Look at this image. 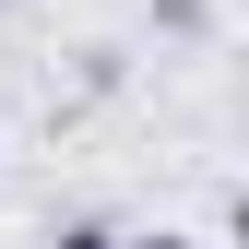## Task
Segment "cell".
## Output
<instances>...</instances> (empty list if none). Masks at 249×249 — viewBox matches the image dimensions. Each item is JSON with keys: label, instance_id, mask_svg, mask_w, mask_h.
Wrapping results in <instances>:
<instances>
[{"label": "cell", "instance_id": "1", "mask_svg": "<svg viewBox=\"0 0 249 249\" xmlns=\"http://www.w3.org/2000/svg\"><path fill=\"white\" fill-rule=\"evenodd\" d=\"M48 249H119V226H59Z\"/></svg>", "mask_w": 249, "mask_h": 249}, {"label": "cell", "instance_id": "2", "mask_svg": "<svg viewBox=\"0 0 249 249\" xmlns=\"http://www.w3.org/2000/svg\"><path fill=\"white\" fill-rule=\"evenodd\" d=\"M119 249H202V237H119Z\"/></svg>", "mask_w": 249, "mask_h": 249}]
</instances>
